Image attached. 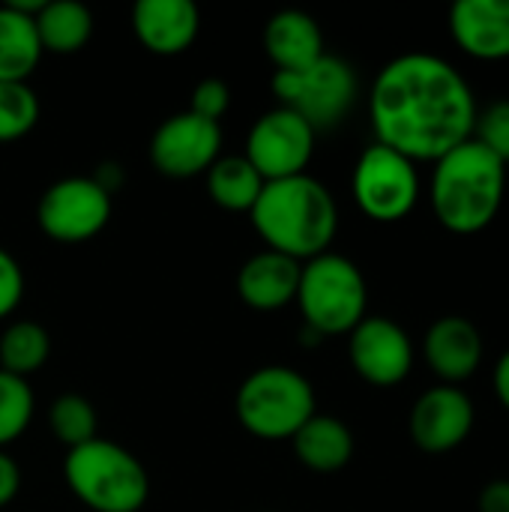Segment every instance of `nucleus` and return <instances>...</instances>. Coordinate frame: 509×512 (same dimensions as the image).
<instances>
[{
  "label": "nucleus",
  "mask_w": 509,
  "mask_h": 512,
  "mask_svg": "<svg viewBox=\"0 0 509 512\" xmlns=\"http://www.w3.org/2000/svg\"><path fill=\"white\" fill-rule=\"evenodd\" d=\"M471 81L432 51H405L381 66L369 87L375 141L411 162H438L474 138Z\"/></svg>",
  "instance_id": "obj_1"
},
{
  "label": "nucleus",
  "mask_w": 509,
  "mask_h": 512,
  "mask_svg": "<svg viewBox=\"0 0 509 512\" xmlns=\"http://www.w3.org/2000/svg\"><path fill=\"white\" fill-rule=\"evenodd\" d=\"M249 216L267 249L300 264L330 252L339 231L336 198L312 174L264 183Z\"/></svg>",
  "instance_id": "obj_2"
},
{
  "label": "nucleus",
  "mask_w": 509,
  "mask_h": 512,
  "mask_svg": "<svg viewBox=\"0 0 509 512\" xmlns=\"http://www.w3.org/2000/svg\"><path fill=\"white\" fill-rule=\"evenodd\" d=\"M507 198V165L474 138L432 165L429 204L438 225L456 237L483 234Z\"/></svg>",
  "instance_id": "obj_3"
},
{
  "label": "nucleus",
  "mask_w": 509,
  "mask_h": 512,
  "mask_svg": "<svg viewBox=\"0 0 509 512\" xmlns=\"http://www.w3.org/2000/svg\"><path fill=\"white\" fill-rule=\"evenodd\" d=\"M69 492L93 512H138L150 498L147 468L126 447L93 438L63 459Z\"/></svg>",
  "instance_id": "obj_4"
},
{
  "label": "nucleus",
  "mask_w": 509,
  "mask_h": 512,
  "mask_svg": "<svg viewBox=\"0 0 509 512\" xmlns=\"http://www.w3.org/2000/svg\"><path fill=\"white\" fill-rule=\"evenodd\" d=\"M306 330L324 336H348L369 309V285L363 270L339 255L324 252L300 267L297 300Z\"/></svg>",
  "instance_id": "obj_5"
},
{
  "label": "nucleus",
  "mask_w": 509,
  "mask_h": 512,
  "mask_svg": "<svg viewBox=\"0 0 509 512\" xmlns=\"http://www.w3.org/2000/svg\"><path fill=\"white\" fill-rule=\"evenodd\" d=\"M306 375L291 366H264L252 372L234 399L240 426L261 441H291L318 411Z\"/></svg>",
  "instance_id": "obj_6"
},
{
  "label": "nucleus",
  "mask_w": 509,
  "mask_h": 512,
  "mask_svg": "<svg viewBox=\"0 0 509 512\" xmlns=\"http://www.w3.org/2000/svg\"><path fill=\"white\" fill-rule=\"evenodd\" d=\"M273 93L282 108L300 114L315 132H321L339 126L351 114L360 96V81L348 60L324 54L303 69L276 72Z\"/></svg>",
  "instance_id": "obj_7"
},
{
  "label": "nucleus",
  "mask_w": 509,
  "mask_h": 512,
  "mask_svg": "<svg viewBox=\"0 0 509 512\" xmlns=\"http://www.w3.org/2000/svg\"><path fill=\"white\" fill-rule=\"evenodd\" d=\"M351 195L366 219L381 225H396L408 219L420 204L417 162L375 141L360 153L354 165Z\"/></svg>",
  "instance_id": "obj_8"
},
{
  "label": "nucleus",
  "mask_w": 509,
  "mask_h": 512,
  "mask_svg": "<svg viewBox=\"0 0 509 512\" xmlns=\"http://www.w3.org/2000/svg\"><path fill=\"white\" fill-rule=\"evenodd\" d=\"M111 192L93 177H63L51 183L36 207L42 234L54 243H87L111 219Z\"/></svg>",
  "instance_id": "obj_9"
},
{
  "label": "nucleus",
  "mask_w": 509,
  "mask_h": 512,
  "mask_svg": "<svg viewBox=\"0 0 509 512\" xmlns=\"http://www.w3.org/2000/svg\"><path fill=\"white\" fill-rule=\"evenodd\" d=\"M315 129L288 108H273L261 114L246 138V159L264 177V183L288 180L306 174L315 156Z\"/></svg>",
  "instance_id": "obj_10"
},
{
  "label": "nucleus",
  "mask_w": 509,
  "mask_h": 512,
  "mask_svg": "<svg viewBox=\"0 0 509 512\" xmlns=\"http://www.w3.org/2000/svg\"><path fill=\"white\" fill-rule=\"evenodd\" d=\"M222 153V126L192 111H180L159 123L150 138V162L159 174L189 180L207 174Z\"/></svg>",
  "instance_id": "obj_11"
},
{
  "label": "nucleus",
  "mask_w": 509,
  "mask_h": 512,
  "mask_svg": "<svg viewBox=\"0 0 509 512\" xmlns=\"http://www.w3.org/2000/svg\"><path fill=\"white\" fill-rule=\"evenodd\" d=\"M348 360L354 372L378 387H399L414 369V342L402 324L384 315H366L348 333Z\"/></svg>",
  "instance_id": "obj_12"
},
{
  "label": "nucleus",
  "mask_w": 509,
  "mask_h": 512,
  "mask_svg": "<svg viewBox=\"0 0 509 512\" xmlns=\"http://www.w3.org/2000/svg\"><path fill=\"white\" fill-rule=\"evenodd\" d=\"M477 426V405L462 387L435 384L417 396L408 432L417 450L429 456H447L459 450Z\"/></svg>",
  "instance_id": "obj_13"
},
{
  "label": "nucleus",
  "mask_w": 509,
  "mask_h": 512,
  "mask_svg": "<svg viewBox=\"0 0 509 512\" xmlns=\"http://www.w3.org/2000/svg\"><path fill=\"white\" fill-rule=\"evenodd\" d=\"M423 360L441 384L462 387L480 372L486 360L480 327L465 315L438 318L423 336Z\"/></svg>",
  "instance_id": "obj_14"
},
{
  "label": "nucleus",
  "mask_w": 509,
  "mask_h": 512,
  "mask_svg": "<svg viewBox=\"0 0 509 512\" xmlns=\"http://www.w3.org/2000/svg\"><path fill=\"white\" fill-rule=\"evenodd\" d=\"M456 48L480 63L509 60V0H459L447 18Z\"/></svg>",
  "instance_id": "obj_15"
},
{
  "label": "nucleus",
  "mask_w": 509,
  "mask_h": 512,
  "mask_svg": "<svg viewBox=\"0 0 509 512\" xmlns=\"http://www.w3.org/2000/svg\"><path fill=\"white\" fill-rule=\"evenodd\" d=\"M135 39L159 57L192 48L201 30V12L192 0H138L132 6Z\"/></svg>",
  "instance_id": "obj_16"
},
{
  "label": "nucleus",
  "mask_w": 509,
  "mask_h": 512,
  "mask_svg": "<svg viewBox=\"0 0 509 512\" xmlns=\"http://www.w3.org/2000/svg\"><path fill=\"white\" fill-rule=\"evenodd\" d=\"M300 261L264 249L252 255L237 273V294L255 312H276L297 300L300 285Z\"/></svg>",
  "instance_id": "obj_17"
},
{
  "label": "nucleus",
  "mask_w": 509,
  "mask_h": 512,
  "mask_svg": "<svg viewBox=\"0 0 509 512\" xmlns=\"http://www.w3.org/2000/svg\"><path fill=\"white\" fill-rule=\"evenodd\" d=\"M264 51L276 72H294L327 54L321 24L303 9H282L264 27Z\"/></svg>",
  "instance_id": "obj_18"
},
{
  "label": "nucleus",
  "mask_w": 509,
  "mask_h": 512,
  "mask_svg": "<svg viewBox=\"0 0 509 512\" xmlns=\"http://www.w3.org/2000/svg\"><path fill=\"white\" fill-rule=\"evenodd\" d=\"M300 465L315 474H336L354 459V435L351 429L330 414H315L303 423V429L291 438Z\"/></svg>",
  "instance_id": "obj_19"
},
{
  "label": "nucleus",
  "mask_w": 509,
  "mask_h": 512,
  "mask_svg": "<svg viewBox=\"0 0 509 512\" xmlns=\"http://www.w3.org/2000/svg\"><path fill=\"white\" fill-rule=\"evenodd\" d=\"M42 51L51 54H75L93 36V15L78 0H45L33 15Z\"/></svg>",
  "instance_id": "obj_20"
},
{
  "label": "nucleus",
  "mask_w": 509,
  "mask_h": 512,
  "mask_svg": "<svg viewBox=\"0 0 509 512\" xmlns=\"http://www.w3.org/2000/svg\"><path fill=\"white\" fill-rule=\"evenodd\" d=\"M42 60V42L33 15L0 6V81H27Z\"/></svg>",
  "instance_id": "obj_21"
},
{
  "label": "nucleus",
  "mask_w": 509,
  "mask_h": 512,
  "mask_svg": "<svg viewBox=\"0 0 509 512\" xmlns=\"http://www.w3.org/2000/svg\"><path fill=\"white\" fill-rule=\"evenodd\" d=\"M204 180L210 201L231 213H249L264 189V177L252 168L246 156H219Z\"/></svg>",
  "instance_id": "obj_22"
},
{
  "label": "nucleus",
  "mask_w": 509,
  "mask_h": 512,
  "mask_svg": "<svg viewBox=\"0 0 509 512\" xmlns=\"http://www.w3.org/2000/svg\"><path fill=\"white\" fill-rule=\"evenodd\" d=\"M51 354V336L36 321H15L0 336V369L24 378L39 372Z\"/></svg>",
  "instance_id": "obj_23"
},
{
  "label": "nucleus",
  "mask_w": 509,
  "mask_h": 512,
  "mask_svg": "<svg viewBox=\"0 0 509 512\" xmlns=\"http://www.w3.org/2000/svg\"><path fill=\"white\" fill-rule=\"evenodd\" d=\"M48 423H51L54 438H57L60 444H66L69 450H75V447H81V444L99 438V435H96V426H99L96 411H93V405H90L84 396H78V393H66V396L54 399V405H51V411H48Z\"/></svg>",
  "instance_id": "obj_24"
},
{
  "label": "nucleus",
  "mask_w": 509,
  "mask_h": 512,
  "mask_svg": "<svg viewBox=\"0 0 509 512\" xmlns=\"http://www.w3.org/2000/svg\"><path fill=\"white\" fill-rule=\"evenodd\" d=\"M39 123V96L27 81H0V144L24 138Z\"/></svg>",
  "instance_id": "obj_25"
},
{
  "label": "nucleus",
  "mask_w": 509,
  "mask_h": 512,
  "mask_svg": "<svg viewBox=\"0 0 509 512\" xmlns=\"http://www.w3.org/2000/svg\"><path fill=\"white\" fill-rule=\"evenodd\" d=\"M33 411H36V396L30 384L0 369V450L27 432Z\"/></svg>",
  "instance_id": "obj_26"
},
{
  "label": "nucleus",
  "mask_w": 509,
  "mask_h": 512,
  "mask_svg": "<svg viewBox=\"0 0 509 512\" xmlns=\"http://www.w3.org/2000/svg\"><path fill=\"white\" fill-rule=\"evenodd\" d=\"M474 141L509 165V99H498L477 111Z\"/></svg>",
  "instance_id": "obj_27"
},
{
  "label": "nucleus",
  "mask_w": 509,
  "mask_h": 512,
  "mask_svg": "<svg viewBox=\"0 0 509 512\" xmlns=\"http://www.w3.org/2000/svg\"><path fill=\"white\" fill-rule=\"evenodd\" d=\"M231 105V90L222 78H204L192 87V96H189V108L192 114L204 117V120H213L219 123L222 114L228 111Z\"/></svg>",
  "instance_id": "obj_28"
},
{
  "label": "nucleus",
  "mask_w": 509,
  "mask_h": 512,
  "mask_svg": "<svg viewBox=\"0 0 509 512\" xmlns=\"http://www.w3.org/2000/svg\"><path fill=\"white\" fill-rule=\"evenodd\" d=\"M24 297V270L21 264L0 246V321L9 318Z\"/></svg>",
  "instance_id": "obj_29"
},
{
  "label": "nucleus",
  "mask_w": 509,
  "mask_h": 512,
  "mask_svg": "<svg viewBox=\"0 0 509 512\" xmlns=\"http://www.w3.org/2000/svg\"><path fill=\"white\" fill-rule=\"evenodd\" d=\"M18 489H21V471H18L15 459L0 450V510L15 501Z\"/></svg>",
  "instance_id": "obj_30"
},
{
  "label": "nucleus",
  "mask_w": 509,
  "mask_h": 512,
  "mask_svg": "<svg viewBox=\"0 0 509 512\" xmlns=\"http://www.w3.org/2000/svg\"><path fill=\"white\" fill-rule=\"evenodd\" d=\"M480 512H509V480H492L483 486L480 501H477Z\"/></svg>",
  "instance_id": "obj_31"
},
{
  "label": "nucleus",
  "mask_w": 509,
  "mask_h": 512,
  "mask_svg": "<svg viewBox=\"0 0 509 512\" xmlns=\"http://www.w3.org/2000/svg\"><path fill=\"white\" fill-rule=\"evenodd\" d=\"M492 387H495V396H498L501 408L509 414V348L498 357V363H495Z\"/></svg>",
  "instance_id": "obj_32"
}]
</instances>
